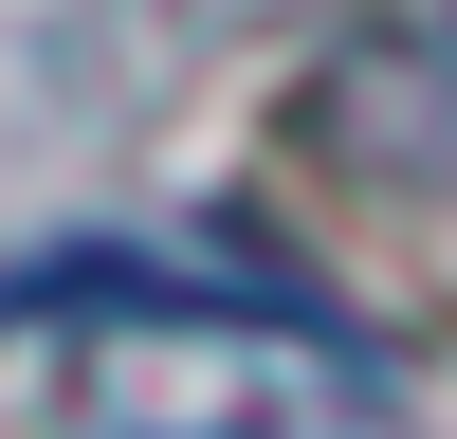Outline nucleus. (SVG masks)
I'll return each mask as SVG.
<instances>
[{
  "instance_id": "obj_2",
  "label": "nucleus",
  "mask_w": 457,
  "mask_h": 439,
  "mask_svg": "<svg viewBox=\"0 0 457 439\" xmlns=\"http://www.w3.org/2000/svg\"><path fill=\"white\" fill-rule=\"evenodd\" d=\"M329 110L366 128V165L457 183V0H439V19H403V37H366V55L329 73Z\"/></svg>"
},
{
  "instance_id": "obj_1",
  "label": "nucleus",
  "mask_w": 457,
  "mask_h": 439,
  "mask_svg": "<svg viewBox=\"0 0 457 439\" xmlns=\"http://www.w3.org/2000/svg\"><path fill=\"white\" fill-rule=\"evenodd\" d=\"M19 329H92V402L129 439H385V366L293 293H202L146 256H37Z\"/></svg>"
}]
</instances>
